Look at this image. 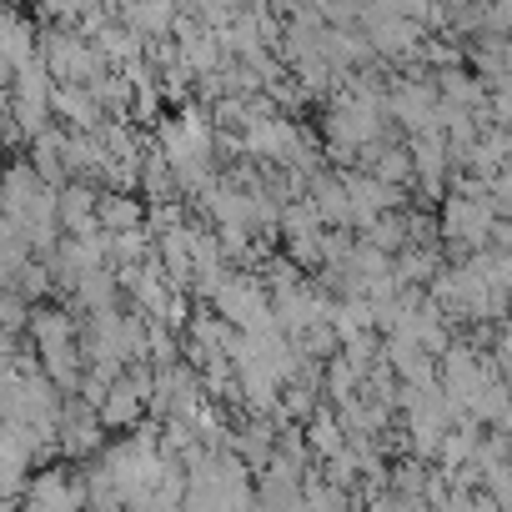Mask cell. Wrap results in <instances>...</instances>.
Returning a JSON list of instances; mask_svg holds the SVG:
<instances>
[{
  "instance_id": "cell-1",
  "label": "cell",
  "mask_w": 512,
  "mask_h": 512,
  "mask_svg": "<svg viewBox=\"0 0 512 512\" xmlns=\"http://www.w3.org/2000/svg\"><path fill=\"white\" fill-rule=\"evenodd\" d=\"M497 221H502V211L492 206L487 186H462L457 196H447L437 226H442V241H452V246H462V251H482V246L492 241Z\"/></svg>"
},
{
  "instance_id": "cell-2",
  "label": "cell",
  "mask_w": 512,
  "mask_h": 512,
  "mask_svg": "<svg viewBox=\"0 0 512 512\" xmlns=\"http://www.w3.org/2000/svg\"><path fill=\"white\" fill-rule=\"evenodd\" d=\"M216 317L241 327V332H267L277 327V302L267 297V287L256 282V277H226V287L211 297Z\"/></svg>"
},
{
  "instance_id": "cell-3",
  "label": "cell",
  "mask_w": 512,
  "mask_h": 512,
  "mask_svg": "<svg viewBox=\"0 0 512 512\" xmlns=\"http://www.w3.org/2000/svg\"><path fill=\"white\" fill-rule=\"evenodd\" d=\"M392 116L422 136V131H442V86L427 81V76H402L392 86Z\"/></svg>"
},
{
  "instance_id": "cell-4",
  "label": "cell",
  "mask_w": 512,
  "mask_h": 512,
  "mask_svg": "<svg viewBox=\"0 0 512 512\" xmlns=\"http://www.w3.org/2000/svg\"><path fill=\"white\" fill-rule=\"evenodd\" d=\"M91 507V487H86V472L71 477V472H41L26 497H21V512H86Z\"/></svg>"
},
{
  "instance_id": "cell-5",
  "label": "cell",
  "mask_w": 512,
  "mask_h": 512,
  "mask_svg": "<svg viewBox=\"0 0 512 512\" xmlns=\"http://www.w3.org/2000/svg\"><path fill=\"white\" fill-rule=\"evenodd\" d=\"M106 256H111V241H106V231H91V236H66L61 246H56V277L76 292L91 272H101L106 267Z\"/></svg>"
},
{
  "instance_id": "cell-6",
  "label": "cell",
  "mask_w": 512,
  "mask_h": 512,
  "mask_svg": "<svg viewBox=\"0 0 512 512\" xmlns=\"http://www.w3.org/2000/svg\"><path fill=\"white\" fill-rule=\"evenodd\" d=\"M342 181H347V196H352V221H357L362 231H367L377 216L402 211V186H387V181H377V176L362 171V166L342 171Z\"/></svg>"
},
{
  "instance_id": "cell-7",
  "label": "cell",
  "mask_w": 512,
  "mask_h": 512,
  "mask_svg": "<svg viewBox=\"0 0 512 512\" xmlns=\"http://www.w3.org/2000/svg\"><path fill=\"white\" fill-rule=\"evenodd\" d=\"M382 357H387V367L407 382V387H437V357L417 342V337H407V332H392L387 337V347H382Z\"/></svg>"
},
{
  "instance_id": "cell-8",
  "label": "cell",
  "mask_w": 512,
  "mask_h": 512,
  "mask_svg": "<svg viewBox=\"0 0 512 512\" xmlns=\"http://www.w3.org/2000/svg\"><path fill=\"white\" fill-rule=\"evenodd\" d=\"M101 407H91L86 397H71V407H66V417H61V452L66 457H86V452H96L101 447Z\"/></svg>"
},
{
  "instance_id": "cell-9",
  "label": "cell",
  "mask_w": 512,
  "mask_h": 512,
  "mask_svg": "<svg viewBox=\"0 0 512 512\" xmlns=\"http://www.w3.org/2000/svg\"><path fill=\"white\" fill-rule=\"evenodd\" d=\"M31 347H36V357H51V352L81 347V327H76V317L61 312V307H36V317H31Z\"/></svg>"
},
{
  "instance_id": "cell-10",
  "label": "cell",
  "mask_w": 512,
  "mask_h": 512,
  "mask_svg": "<svg viewBox=\"0 0 512 512\" xmlns=\"http://www.w3.org/2000/svg\"><path fill=\"white\" fill-rule=\"evenodd\" d=\"M61 226H66V236L101 231V191H91L86 181H66L61 186Z\"/></svg>"
},
{
  "instance_id": "cell-11",
  "label": "cell",
  "mask_w": 512,
  "mask_h": 512,
  "mask_svg": "<svg viewBox=\"0 0 512 512\" xmlns=\"http://www.w3.org/2000/svg\"><path fill=\"white\" fill-rule=\"evenodd\" d=\"M56 116L66 121V131H101L106 126V106L96 101L91 86H56Z\"/></svg>"
},
{
  "instance_id": "cell-12",
  "label": "cell",
  "mask_w": 512,
  "mask_h": 512,
  "mask_svg": "<svg viewBox=\"0 0 512 512\" xmlns=\"http://www.w3.org/2000/svg\"><path fill=\"white\" fill-rule=\"evenodd\" d=\"M417 161V181L427 196H442V171H447V131H422L407 141Z\"/></svg>"
},
{
  "instance_id": "cell-13",
  "label": "cell",
  "mask_w": 512,
  "mask_h": 512,
  "mask_svg": "<svg viewBox=\"0 0 512 512\" xmlns=\"http://www.w3.org/2000/svg\"><path fill=\"white\" fill-rule=\"evenodd\" d=\"M307 201L322 211L327 226H357V221H352V196H347V181H342V176L317 171L312 186H307Z\"/></svg>"
},
{
  "instance_id": "cell-14",
  "label": "cell",
  "mask_w": 512,
  "mask_h": 512,
  "mask_svg": "<svg viewBox=\"0 0 512 512\" xmlns=\"http://www.w3.org/2000/svg\"><path fill=\"white\" fill-rule=\"evenodd\" d=\"M302 437H307V447H312V457H322V462L352 447V437H347V427H342V417H337V412H327V407H322L317 417H307V432H302Z\"/></svg>"
},
{
  "instance_id": "cell-15",
  "label": "cell",
  "mask_w": 512,
  "mask_h": 512,
  "mask_svg": "<svg viewBox=\"0 0 512 512\" xmlns=\"http://www.w3.org/2000/svg\"><path fill=\"white\" fill-rule=\"evenodd\" d=\"M477 447H482V422H457L447 437H442V472H457V467H467L472 457H477Z\"/></svg>"
},
{
  "instance_id": "cell-16",
  "label": "cell",
  "mask_w": 512,
  "mask_h": 512,
  "mask_svg": "<svg viewBox=\"0 0 512 512\" xmlns=\"http://www.w3.org/2000/svg\"><path fill=\"white\" fill-rule=\"evenodd\" d=\"M136 226H146V206H141L136 196H121V191L101 196V231H106V236L136 231Z\"/></svg>"
},
{
  "instance_id": "cell-17",
  "label": "cell",
  "mask_w": 512,
  "mask_h": 512,
  "mask_svg": "<svg viewBox=\"0 0 512 512\" xmlns=\"http://www.w3.org/2000/svg\"><path fill=\"white\" fill-rule=\"evenodd\" d=\"M362 241H372V246H382V251H407V246H412V216L387 211V216H377V221L362 231Z\"/></svg>"
},
{
  "instance_id": "cell-18",
  "label": "cell",
  "mask_w": 512,
  "mask_h": 512,
  "mask_svg": "<svg viewBox=\"0 0 512 512\" xmlns=\"http://www.w3.org/2000/svg\"><path fill=\"white\" fill-rule=\"evenodd\" d=\"M116 292H121V277H116L111 267L91 272V277L76 287V297H81V307H86V312H111V307H116V302H111Z\"/></svg>"
},
{
  "instance_id": "cell-19",
  "label": "cell",
  "mask_w": 512,
  "mask_h": 512,
  "mask_svg": "<svg viewBox=\"0 0 512 512\" xmlns=\"http://www.w3.org/2000/svg\"><path fill=\"white\" fill-rule=\"evenodd\" d=\"M106 241H111V262H116V267H141V262H146V226L116 231V236H106Z\"/></svg>"
},
{
  "instance_id": "cell-20",
  "label": "cell",
  "mask_w": 512,
  "mask_h": 512,
  "mask_svg": "<svg viewBox=\"0 0 512 512\" xmlns=\"http://www.w3.org/2000/svg\"><path fill=\"white\" fill-rule=\"evenodd\" d=\"M46 287H51V277H46V267H41V262H31V267L16 277V292H21L26 302H31L36 292H46Z\"/></svg>"
},
{
  "instance_id": "cell-21",
  "label": "cell",
  "mask_w": 512,
  "mask_h": 512,
  "mask_svg": "<svg viewBox=\"0 0 512 512\" xmlns=\"http://www.w3.org/2000/svg\"><path fill=\"white\" fill-rule=\"evenodd\" d=\"M507 467H512V447H507Z\"/></svg>"
}]
</instances>
